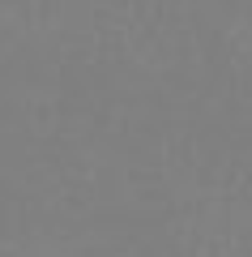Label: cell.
Here are the masks:
<instances>
[]
</instances>
